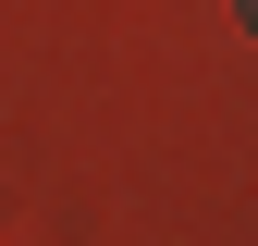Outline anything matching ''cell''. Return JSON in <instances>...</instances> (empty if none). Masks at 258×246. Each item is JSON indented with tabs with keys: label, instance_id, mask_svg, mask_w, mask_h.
Segmentation results:
<instances>
[{
	"label": "cell",
	"instance_id": "6da1fadb",
	"mask_svg": "<svg viewBox=\"0 0 258 246\" xmlns=\"http://www.w3.org/2000/svg\"><path fill=\"white\" fill-rule=\"evenodd\" d=\"M246 25H258V0H246Z\"/></svg>",
	"mask_w": 258,
	"mask_h": 246
}]
</instances>
